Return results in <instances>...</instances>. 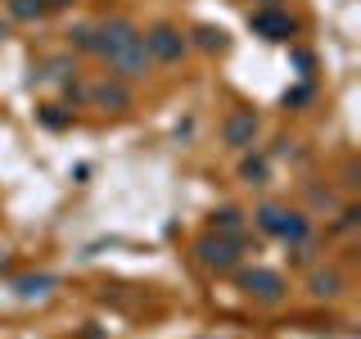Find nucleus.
<instances>
[{
  "instance_id": "obj_1",
  "label": "nucleus",
  "mask_w": 361,
  "mask_h": 339,
  "mask_svg": "<svg viewBox=\"0 0 361 339\" xmlns=\"http://www.w3.org/2000/svg\"><path fill=\"white\" fill-rule=\"evenodd\" d=\"M90 54L109 68V77H122V82H145L154 68L149 50H145V32L122 14L90 23Z\"/></svg>"
},
{
  "instance_id": "obj_2",
  "label": "nucleus",
  "mask_w": 361,
  "mask_h": 339,
  "mask_svg": "<svg viewBox=\"0 0 361 339\" xmlns=\"http://www.w3.org/2000/svg\"><path fill=\"white\" fill-rule=\"evenodd\" d=\"M253 226L262 235H271V240H280V244L312 240V218L302 208H289V203H257V208H253Z\"/></svg>"
},
{
  "instance_id": "obj_3",
  "label": "nucleus",
  "mask_w": 361,
  "mask_h": 339,
  "mask_svg": "<svg viewBox=\"0 0 361 339\" xmlns=\"http://www.w3.org/2000/svg\"><path fill=\"white\" fill-rule=\"evenodd\" d=\"M248 249H253V240L248 235H217V231H203L195 240V258L208 271H217V276H226V271H235L248 258Z\"/></svg>"
},
{
  "instance_id": "obj_4",
  "label": "nucleus",
  "mask_w": 361,
  "mask_h": 339,
  "mask_svg": "<svg viewBox=\"0 0 361 339\" xmlns=\"http://www.w3.org/2000/svg\"><path fill=\"white\" fill-rule=\"evenodd\" d=\"M257 136H262V118H257V109H231L221 118V145L226 150H235V154H248V150H257Z\"/></svg>"
},
{
  "instance_id": "obj_5",
  "label": "nucleus",
  "mask_w": 361,
  "mask_h": 339,
  "mask_svg": "<svg viewBox=\"0 0 361 339\" xmlns=\"http://www.w3.org/2000/svg\"><path fill=\"white\" fill-rule=\"evenodd\" d=\"M235 285H240L253 303H285V294H289V285H285V276L280 271H271V267H235Z\"/></svg>"
},
{
  "instance_id": "obj_6",
  "label": "nucleus",
  "mask_w": 361,
  "mask_h": 339,
  "mask_svg": "<svg viewBox=\"0 0 361 339\" xmlns=\"http://www.w3.org/2000/svg\"><path fill=\"white\" fill-rule=\"evenodd\" d=\"M248 28H253V37H262V41L289 45V41L302 32V23L293 18L289 9H280V5H257L253 14H248Z\"/></svg>"
},
{
  "instance_id": "obj_7",
  "label": "nucleus",
  "mask_w": 361,
  "mask_h": 339,
  "mask_svg": "<svg viewBox=\"0 0 361 339\" xmlns=\"http://www.w3.org/2000/svg\"><path fill=\"white\" fill-rule=\"evenodd\" d=\"M145 50H149L154 64H180L190 54V37L176 23H154V28L145 32Z\"/></svg>"
},
{
  "instance_id": "obj_8",
  "label": "nucleus",
  "mask_w": 361,
  "mask_h": 339,
  "mask_svg": "<svg viewBox=\"0 0 361 339\" xmlns=\"http://www.w3.org/2000/svg\"><path fill=\"white\" fill-rule=\"evenodd\" d=\"M82 100H86L90 109H104V113H127L135 105L131 82H122V77H99V82H90L82 90Z\"/></svg>"
},
{
  "instance_id": "obj_9",
  "label": "nucleus",
  "mask_w": 361,
  "mask_h": 339,
  "mask_svg": "<svg viewBox=\"0 0 361 339\" xmlns=\"http://www.w3.org/2000/svg\"><path fill=\"white\" fill-rule=\"evenodd\" d=\"M348 290V276L338 267H316L312 276H307V294L316 303H325V299H338V294Z\"/></svg>"
},
{
  "instance_id": "obj_10",
  "label": "nucleus",
  "mask_w": 361,
  "mask_h": 339,
  "mask_svg": "<svg viewBox=\"0 0 361 339\" xmlns=\"http://www.w3.org/2000/svg\"><path fill=\"white\" fill-rule=\"evenodd\" d=\"M208 231H217V235H248V218H244V208H235V203H221V208H212Z\"/></svg>"
},
{
  "instance_id": "obj_11",
  "label": "nucleus",
  "mask_w": 361,
  "mask_h": 339,
  "mask_svg": "<svg viewBox=\"0 0 361 339\" xmlns=\"http://www.w3.org/2000/svg\"><path fill=\"white\" fill-rule=\"evenodd\" d=\"M32 82H54V86L77 82V59H73V54H54V59H45L37 68V77H32Z\"/></svg>"
},
{
  "instance_id": "obj_12",
  "label": "nucleus",
  "mask_w": 361,
  "mask_h": 339,
  "mask_svg": "<svg viewBox=\"0 0 361 339\" xmlns=\"http://www.w3.org/2000/svg\"><path fill=\"white\" fill-rule=\"evenodd\" d=\"M240 181H244V186H267V181H271V154L248 150L240 158Z\"/></svg>"
},
{
  "instance_id": "obj_13",
  "label": "nucleus",
  "mask_w": 361,
  "mask_h": 339,
  "mask_svg": "<svg viewBox=\"0 0 361 339\" xmlns=\"http://www.w3.org/2000/svg\"><path fill=\"white\" fill-rule=\"evenodd\" d=\"M54 285H59V280H54V276H45V271H37V276H18V280H14L18 299H45V294H50Z\"/></svg>"
},
{
  "instance_id": "obj_14",
  "label": "nucleus",
  "mask_w": 361,
  "mask_h": 339,
  "mask_svg": "<svg viewBox=\"0 0 361 339\" xmlns=\"http://www.w3.org/2000/svg\"><path fill=\"white\" fill-rule=\"evenodd\" d=\"M5 5H9V18L14 23H41L45 14H50L45 0H5Z\"/></svg>"
},
{
  "instance_id": "obj_15",
  "label": "nucleus",
  "mask_w": 361,
  "mask_h": 339,
  "mask_svg": "<svg viewBox=\"0 0 361 339\" xmlns=\"http://www.w3.org/2000/svg\"><path fill=\"white\" fill-rule=\"evenodd\" d=\"M280 105L293 109V113H302L307 105H316V82H307V77H302V82L293 86V90H285V100H280Z\"/></svg>"
},
{
  "instance_id": "obj_16",
  "label": "nucleus",
  "mask_w": 361,
  "mask_h": 339,
  "mask_svg": "<svg viewBox=\"0 0 361 339\" xmlns=\"http://www.w3.org/2000/svg\"><path fill=\"white\" fill-rule=\"evenodd\" d=\"M190 37H195V45H199V50H226V32H221V28H212V23H203V28H195Z\"/></svg>"
},
{
  "instance_id": "obj_17",
  "label": "nucleus",
  "mask_w": 361,
  "mask_h": 339,
  "mask_svg": "<svg viewBox=\"0 0 361 339\" xmlns=\"http://www.w3.org/2000/svg\"><path fill=\"white\" fill-rule=\"evenodd\" d=\"M63 37H68V45H73V50L90 54V23H73V28H68Z\"/></svg>"
},
{
  "instance_id": "obj_18",
  "label": "nucleus",
  "mask_w": 361,
  "mask_h": 339,
  "mask_svg": "<svg viewBox=\"0 0 361 339\" xmlns=\"http://www.w3.org/2000/svg\"><path fill=\"white\" fill-rule=\"evenodd\" d=\"M41 122L50 131H59V127H68V122H73V113H63V105H45L41 109Z\"/></svg>"
},
{
  "instance_id": "obj_19",
  "label": "nucleus",
  "mask_w": 361,
  "mask_h": 339,
  "mask_svg": "<svg viewBox=\"0 0 361 339\" xmlns=\"http://www.w3.org/2000/svg\"><path fill=\"white\" fill-rule=\"evenodd\" d=\"M357 222H361V208H357V203H348V208H343V213H338V222H334V231H338V235H348V231H357Z\"/></svg>"
},
{
  "instance_id": "obj_20",
  "label": "nucleus",
  "mask_w": 361,
  "mask_h": 339,
  "mask_svg": "<svg viewBox=\"0 0 361 339\" xmlns=\"http://www.w3.org/2000/svg\"><path fill=\"white\" fill-rule=\"evenodd\" d=\"M293 68H298V73L312 82V77H316V54L312 50H293Z\"/></svg>"
},
{
  "instance_id": "obj_21",
  "label": "nucleus",
  "mask_w": 361,
  "mask_h": 339,
  "mask_svg": "<svg viewBox=\"0 0 361 339\" xmlns=\"http://www.w3.org/2000/svg\"><path fill=\"white\" fill-rule=\"evenodd\" d=\"M307 199L316 203V208H334V190L330 186H307Z\"/></svg>"
},
{
  "instance_id": "obj_22",
  "label": "nucleus",
  "mask_w": 361,
  "mask_h": 339,
  "mask_svg": "<svg viewBox=\"0 0 361 339\" xmlns=\"http://www.w3.org/2000/svg\"><path fill=\"white\" fill-rule=\"evenodd\" d=\"M50 9H73V5H82V0H45Z\"/></svg>"
},
{
  "instance_id": "obj_23",
  "label": "nucleus",
  "mask_w": 361,
  "mask_h": 339,
  "mask_svg": "<svg viewBox=\"0 0 361 339\" xmlns=\"http://www.w3.org/2000/svg\"><path fill=\"white\" fill-rule=\"evenodd\" d=\"M9 37V23H0V41H5Z\"/></svg>"
},
{
  "instance_id": "obj_24",
  "label": "nucleus",
  "mask_w": 361,
  "mask_h": 339,
  "mask_svg": "<svg viewBox=\"0 0 361 339\" xmlns=\"http://www.w3.org/2000/svg\"><path fill=\"white\" fill-rule=\"evenodd\" d=\"M5 267H9V258H5V254H0V271H5Z\"/></svg>"
},
{
  "instance_id": "obj_25",
  "label": "nucleus",
  "mask_w": 361,
  "mask_h": 339,
  "mask_svg": "<svg viewBox=\"0 0 361 339\" xmlns=\"http://www.w3.org/2000/svg\"><path fill=\"white\" fill-rule=\"evenodd\" d=\"M257 5H280V0H257Z\"/></svg>"
}]
</instances>
